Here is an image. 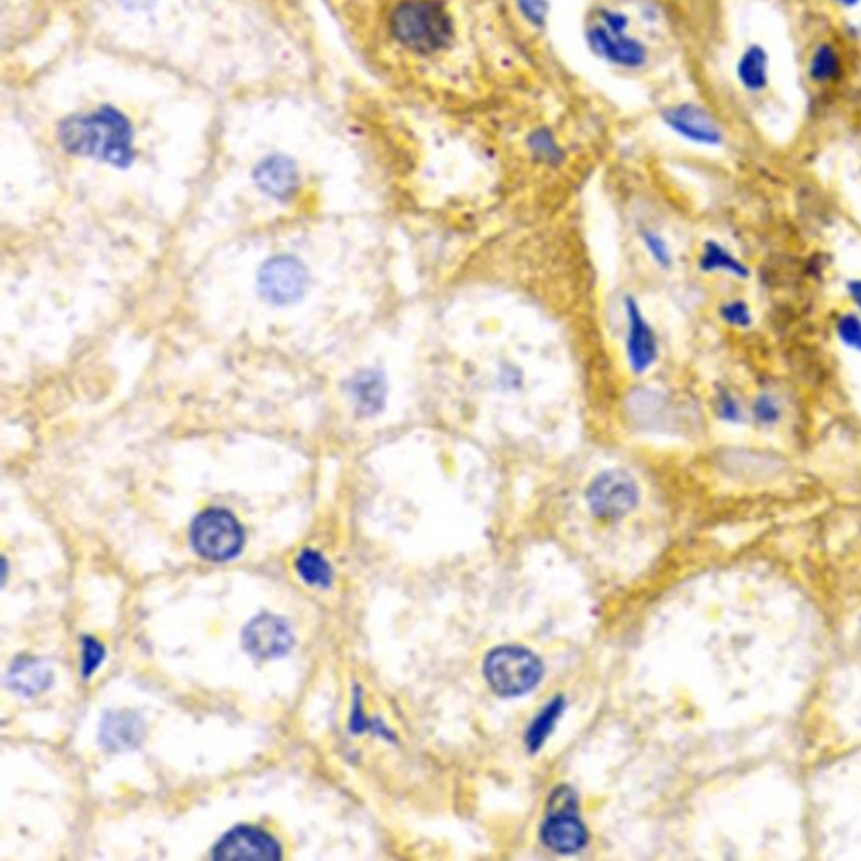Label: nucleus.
<instances>
[{"mask_svg":"<svg viewBox=\"0 0 861 861\" xmlns=\"http://www.w3.org/2000/svg\"><path fill=\"white\" fill-rule=\"evenodd\" d=\"M836 335L841 344L861 354V315L843 313L836 320Z\"/></svg>","mask_w":861,"mask_h":861,"instance_id":"24","label":"nucleus"},{"mask_svg":"<svg viewBox=\"0 0 861 861\" xmlns=\"http://www.w3.org/2000/svg\"><path fill=\"white\" fill-rule=\"evenodd\" d=\"M527 143H529L530 152L535 159L544 162V164L555 167V165L562 164L566 159V154L555 140L554 133L547 128H539V130L530 133Z\"/></svg>","mask_w":861,"mask_h":861,"instance_id":"22","label":"nucleus"},{"mask_svg":"<svg viewBox=\"0 0 861 861\" xmlns=\"http://www.w3.org/2000/svg\"><path fill=\"white\" fill-rule=\"evenodd\" d=\"M833 2H836L841 7H856L860 4L861 0H833Z\"/></svg>","mask_w":861,"mask_h":861,"instance_id":"32","label":"nucleus"},{"mask_svg":"<svg viewBox=\"0 0 861 861\" xmlns=\"http://www.w3.org/2000/svg\"><path fill=\"white\" fill-rule=\"evenodd\" d=\"M540 836L549 850L560 855H572L587 845L586 826L577 814V798L571 788L562 786L550 796Z\"/></svg>","mask_w":861,"mask_h":861,"instance_id":"4","label":"nucleus"},{"mask_svg":"<svg viewBox=\"0 0 861 861\" xmlns=\"http://www.w3.org/2000/svg\"><path fill=\"white\" fill-rule=\"evenodd\" d=\"M347 392L359 418H376L387 407L389 382L382 370L362 369L350 377Z\"/></svg>","mask_w":861,"mask_h":861,"instance_id":"14","label":"nucleus"},{"mask_svg":"<svg viewBox=\"0 0 861 861\" xmlns=\"http://www.w3.org/2000/svg\"><path fill=\"white\" fill-rule=\"evenodd\" d=\"M698 268L703 273H727L739 280H747L751 275V270L745 266L744 261H740L735 254L725 248L724 244L714 239L703 244L702 254L698 258Z\"/></svg>","mask_w":861,"mask_h":861,"instance_id":"18","label":"nucleus"},{"mask_svg":"<svg viewBox=\"0 0 861 861\" xmlns=\"http://www.w3.org/2000/svg\"><path fill=\"white\" fill-rule=\"evenodd\" d=\"M586 39L592 53L619 68H641L648 61V49L640 39L628 34H614L603 24L589 27Z\"/></svg>","mask_w":861,"mask_h":861,"instance_id":"11","label":"nucleus"},{"mask_svg":"<svg viewBox=\"0 0 861 861\" xmlns=\"http://www.w3.org/2000/svg\"><path fill=\"white\" fill-rule=\"evenodd\" d=\"M564 707H566L564 698H554V700H552V702H550L549 705L540 712L539 717L530 724L529 732H527V747H529L530 752H537L540 747L544 745L547 737L552 734L554 725L557 724V720L560 719V715L564 712Z\"/></svg>","mask_w":861,"mask_h":861,"instance_id":"19","label":"nucleus"},{"mask_svg":"<svg viewBox=\"0 0 861 861\" xmlns=\"http://www.w3.org/2000/svg\"><path fill=\"white\" fill-rule=\"evenodd\" d=\"M296 571L310 586L328 587L332 584V567L315 550H303L298 555Z\"/></svg>","mask_w":861,"mask_h":861,"instance_id":"21","label":"nucleus"},{"mask_svg":"<svg viewBox=\"0 0 861 861\" xmlns=\"http://www.w3.org/2000/svg\"><path fill=\"white\" fill-rule=\"evenodd\" d=\"M58 138L68 154L100 160L118 169L128 167L135 157L132 123L113 106L66 118L59 125Z\"/></svg>","mask_w":861,"mask_h":861,"instance_id":"1","label":"nucleus"},{"mask_svg":"<svg viewBox=\"0 0 861 861\" xmlns=\"http://www.w3.org/2000/svg\"><path fill=\"white\" fill-rule=\"evenodd\" d=\"M640 234L641 241L645 244L651 259L655 261V265L660 266L661 270H670L671 265H673V254H671L670 246L666 243L665 238L653 229L643 228Z\"/></svg>","mask_w":861,"mask_h":861,"instance_id":"23","label":"nucleus"},{"mask_svg":"<svg viewBox=\"0 0 861 861\" xmlns=\"http://www.w3.org/2000/svg\"><path fill=\"white\" fill-rule=\"evenodd\" d=\"M719 315L722 322L727 323L730 327L749 328L754 322L751 307L744 300H730V302L722 303V307L719 308Z\"/></svg>","mask_w":861,"mask_h":861,"instance_id":"25","label":"nucleus"},{"mask_svg":"<svg viewBox=\"0 0 861 861\" xmlns=\"http://www.w3.org/2000/svg\"><path fill=\"white\" fill-rule=\"evenodd\" d=\"M244 648L259 660L286 655L293 645L290 628L283 619L263 614L254 618L243 631Z\"/></svg>","mask_w":861,"mask_h":861,"instance_id":"12","label":"nucleus"},{"mask_svg":"<svg viewBox=\"0 0 861 861\" xmlns=\"http://www.w3.org/2000/svg\"><path fill=\"white\" fill-rule=\"evenodd\" d=\"M752 414H754L757 423L762 424V426H774L781 419L782 409L776 397L766 392V394L756 397V401L752 404Z\"/></svg>","mask_w":861,"mask_h":861,"instance_id":"26","label":"nucleus"},{"mask_svg":"<svg viewBox=\"0 0 861 861\" xmlns=\"http://www.w3.org/2000/svg\"><path fill=\"white\" fill-rule=\"evenodd\" d=\"M391 32L407 51L433 56L451 44L455 24L441 0H404L392 11Z\"/></svg>","mask_w":861,"mask_h":861,"instance_id":"2","label":"nucleus"},{"mask_svg":"<svg viewBox=\"0 0 861 861\" xmlns=\"http://www.w3.org/2000/svg\"><path fill=\"white\" fill-rule=\"evenodd\" d=\"M145 735L143 720L133 712H110L101 722L100 740L113 752L130 751L142 744Z\"/></svg>","mask_w":861,"mask_h":861,"instance_id":"15","label":"nucleus"},{"mask_svg":"<svg viewBox=\"0 0 861 861\" xmlns=\"http://www.w3.org/2000/svg\"><path fill=\"white\" fill-rule=\"evenodd\" d=\"M848 295H850L851 302L855 303V307L858 308V312L861 315V278H856V280L848 281Z\"/></svg>","mask_w":861,"mask_h":861,"instance_id":"31","label":"nucleus"},{"mask_svg":"<svg viewBox=\"0 0 861 861\" xmlns=\"http://www.w3.org/2000/svg\"><path fill=\"white\" fill-rule=\"evenodd\" d=\"M515 2H517L518 11L530 26L542 29L547 24L549 0H515Z\"/></svg>","mask_w":861,"mask_h":861,"instance_id":"28","label":"nucleus"},{"mask_svg":"<svg viewBox=\"0 0 861 861\" xmlns=\"http://www.w3.org/2000/svg\"><path fill=\"white\" fill-rule=\"evenodd\" d=\"M661 118L671 132L688 142L703 145V147H719L724 143V132L719 122L710 111L695 103H680L668 106L661 113Z\"/></svg>","mask_w":861,"mask_h":861,"instance_id":"8","label":"nucleus"},{"mask_svg":"<svg viewBox=\"0 0 861 861\" xmlns=\"http://www.w3.org/2000/svg\"><path fill=\"white\" fill-rule=\"evenodd\" d=\"M624 312L628 318V337H626V357L629 369L634 376H643L660 357V345L655 330L651 327L640 303L634 296L624 298Z\"/></svg>","mask_w":861,"mask_h":861,"instance_id":"9","label":"nucleus"},{"mask_svg":"<svg viewBox=\"0 0 861 861\" xmlns=\"http://www.w3.org/2000/svg\"><path fill=\"white\" fill-rule=\"evenodd\" d=\"M253 179L259 191L280 202L290 201L302 182L295 162L285 155H271L268 159L261 160L254 169Z\"/></svg>","mask_w":861,"mask_h":861,"instance_id":"13","label":"nucleus"},{"mask_svg":"<svg viewBox=\"0 0 861 861\" xmlns=\"http://www.w3.org/2000/svg\"><path fill=\"white\" fill-rule=\"evenodd\" d=\"M717 414L724 423L740 424L745 421L744 407L727 389H722L717 396Z\"/></svg>","mask_w":861,"mask_h":861,"instance_id":"27","label":"nucleus"},{"mask_svg":"<svg viewBox=\"0 0 861 861\" xmlns=\"http://www.w3.org/2000/svg\"><path fill=\"white\" fill-rule=\"evenodd\" d=\"M191 542L204 559L226 562L243 549L244 532L234 515L221 508H211L192 523Z\"/></svg>","mask_w":861,"mask_h":861,"instance_id":"5","label":"nucleus"},{"mask_svg":"<svg viewBox=\"0 0 861 861\" xmlns=\"http://www.w3.org/2000/svg\"><path fill=\"white\" fill-rule=\"evenodd\" d=\"M103 658H105V648L93 638H85L83 640V656H81L83 677L90 678L98 670Z\"/></svg>","mask_w":861,"mask_h":861,"instance_id":"29","label":"nucleus"},{"mask_svg":"<svg viewBox=\"0 0 861 861\" xmlns=\"http://www.w3.org/2000/svg\"><path fill=\"white\" fill-rule=\"evenodd\" d=\"M216 860H280L281 846L266 831L239 826L222 836L212 850Z\"/></svg>","mask_w":861,"mask_h":861,"instance_id":"10","label":"nucleus"},{"mask_svg":"<svg viewBox=\"0 0 861 861\" xmlns=\"http://www.w3.org/2000/svg\"><path fill=\"white\" fill-rule=\"evenodd\" d=\"M485 678L493 692L505 698L532 692L544 675V666L523 646H500L486 656Z\"/></svg>","mask_w":861,"mask_h":861,"instance_id":"3","label":"nucleus"},{"mask_svg":"<svg viewBox=\"0 0 861 861\" xmlns=\"http://www.w3.org/2000/svg\"><path fill=\"white\" fill-rule=\"evenodd\" d=\"M808 71L809 78L814 83H830V81L836 80L841 73L838 51L831 44H819L809 59Z\"/></svg>","mask_w":861,"mask_h":861,"instance_id":"20","label":"nucleus"},{"mask_svg":"<svg viewBox=\"0 0 861 861\" xmlns=\"http://www.w3.org/2000/svg\"><path fill=\"white\" fill-rule=\"evenodd\" d=\"M599 24H603L608 31L614 32V34H624V31L629 26V17L624 12L604 9V11H601V22Z\"/></svg>","mask_w":861,"mask_h":861,"instance_id":"30","label":"nucleus"},{"mask_svg":"<svg viewBox=\"0 0 861 861\" xmlns=\"http://www.w3.org/2000/svg\"><path fill=\"white\" fill-rule=\"evenodd\" d=\"M7 682L14 692L21 693L24 697H34L51 687L53 671L49 670V666L43 661L24 656L12 663Z\"/></svg>","mask_w":861,"mask_h":861,"instance_id":"16","label":"nucleus"},{"mask_svg":"<svg viewBox=\"0 0 861 861\" xmlns=\"http://www.w3.org/2000/svg\"><path fill=\"white\" fill-rule=\"evenodd\" d=\"M737 80L745 90L759 93L769 85V53L761 44H751L737 61Z\"/></svg>","mask_w":861,"mask_h":861,"instance_id":"17","label":"nucleus"},{"mask_svg":"<svg viewBox=\"0 0 861 861\" xmlns=\"http://www.w3.org/2000/svg\"><path fill=\"white\" fill-rule=\"evenodd\" d=\"M586 500L594 517L619 520L638 507L640 486L626 470H606L589 483Z\"/></svg>","mask_w":861,"mask_h":861,"instance_id":"6","label":"nucleus"},{"mask_svg":"<svg viewBox=\"0 0 861 861\" xmlns=\"http://www.w3.org/2000/svg\"><path fill=\"white\" fill-rule=\"evenodd\" d=\"M308 271L300 259L275 256L259 271V291L273 305L300 302L307 293Z\"/></svg>","mask_w":861,"mask_h":861,"instance_id":"7","label":"nucleus"}]
</instances>
